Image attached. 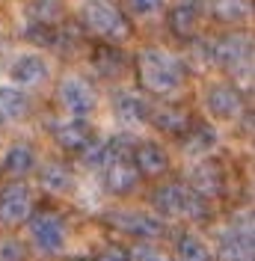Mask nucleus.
I'll use <instances>...</instances> for the list:
<instances>
[{
	"instance_id": "obj_22",
	"label": "nucleus",
	"mask_w": 255,
	"mask_h": 261,
	"mask_svg": "<svg viewBox=\"0 0 255 261\" xmlns=\"http://www.w3.org/2000/svg\"><path fill=\"white\" fill-rule=\"evenodd\" d=\"M39 181H42V187H48L50 193H68V190H71V184H74L71 169H68L65 163H60V161H50L48 166L42 169Z\"/></svg>"
},
{
	"instance_id": "obj_18",
	"label": "nucleus",
	"mask_w": 255,
	"mask_h": 261,
	"mask_svg": "<svg viewBox=\"0 0 255 261\" xmlns=\"http://www.w3.org/2000/svg\"><path fill=\"white\" fill-rule=\"evenodd\" d=\"M172 258L178 261H214V252L211 246L202 241V234L196 231H181L175 241V255Z\"/></svg>"
},
{
	"instance_id": "obj_1",
	"label": "nucleus",
	"mask_w": 255,
	"mask_h": 261,
	"mask_svg": "<svg viewBox=\"0 0 255 261\" xmlns=\"http://www.w3.org/2000/svg\"><path fill=\"white\" fill-rule=\"evenodd\" d=\"M137 81L145 92L169 95L184 83V63L158 48H145L137 57Z\"/></svg>"
},
{
	"instance_id": "obj_17",
	"label": "nucleus",
	"mask_w": 255,
	"mask_h": 261,
	"mask_svg": "<svg viewBox=\"0 0 255 261\" xmlns=\"http://www.w3.org/2000/svg\"><path fill=\"white\" fill-rule=\"evenodd\" d=\"M50 68L42 57H21L15 65H12V81L21 83V86H42L48 81Z\"/></svg>"
},
{
	"instance_id": "obj_29",
	"label": "nucleus",
	"mask_w": 255,
	"mask_h": 261,
	"mask_svg": "<svg viewBox=\"0 0 255 261\" xmlns=\"http://www.w3.org/2000/svg\"><path fill=\"white\" fill-rule=\"evenodd\" d=\"M0 261H24V246L15 238H0Z\"/></svg>"
},
{
	"instance_id": "obj_21",
	"label": "nucleus",
	"mask_w": 255,
	"mask_h": 261,
	"mask_svg": "<svg viewBox=\"0 0 255 261\" xmlns=\"http://www.w3.org/2000/svg\"><path fill=\"white\" fill-rule=\"evenodd\" d=\"M92 60H95V68L104 77H119L128 68V57L116 45H101V48H95Z\"/></svg>"
},
{
	"instance_id": "obj_7",
	"label": "nucleus",
	"mask_w": 255,
	"mask_h": 261,
	"mask_svg": "<svg viewBox=\"0 0 255 261\" xmlns=\"http://www.w3.org/2000/svg\"><path fill=\"white\" fill-rule=\"evenodd\" d=\"M27 228H30L33 244L45 252H57L63 249L65 244V220L57 211L50 208H42V211H33L30 220H27Z\"/></svg>"
},
{
	"instance_id": "obj_5",
	"label": "nucleus",
	"mask_w": 255,
	"mask_h": 261,
	"mask_svg": "<svg viewBox=\"0 0 255 261\" xmlns=\"http://www.w3.org/2000/svg\"><path fill=\"white\" fill-rule=\"evenodd\" d=\"M33 211H36V202H33L30 184L9 181L0 187V223L3 226H21L30 220Z\"/></svg>"
},
{
	"instance_id": "obj_19",
	"label": "nucleus",
	"mask_w": 255,
	"mask_h": 261,
	"mask_svg": "<svg viewBox=\"0 0 255 261\" xmlns=\"http://www.w3.org/2000/svg\"><path fill=\"white\" fill-rule=\"evenodd\" d=\"M30 110V101L21 89H12V86H3L0 89V125H9V122H18L24 119Z\"/></svg>"
},
{
	"instance_id": "obj_16",
	"label": "nucleus",
	"mask_w": 255,
	"mask_h": 261,
	"mask_svg": "<svg viewBox=\"0 0 255 261\" xmlns=\"http://www.w3.org/2000/svg\"><path fill=\"white\" fill-rule=\"evenodd\" d=\"M196 21H199L196 3H193V0H184V3L172 6V12L166 15V27H169V33H172L175 39L187 42L193 36V30H196Z\"/></svg>"
},
{
	"instance_id": "obj_27",
	"label": "nucleus",
	"mask_w": 255,
	"mask_h": 261,
	"mask_svg": "<svg viewBox=\"0 0 255 261\" xmlns=\"http://www.w3.org/2000/svg\"><path fill=\"white\" fill-rule=\"evenodd\" d=\"M128 261H175L169 249H163L155 241H140L137 246L128 249Z\"/></svg>"
},
{
	"instance_id": "obj_2",
	"label": "nucleus",
	"mask_w": 255,
	"mask_h": 261,
	"mask_svg": "<svg viewBox=\"0 0 255 261\" xmlns=\"http://www.w3.org/2000/svg\"><path fill=\"white\" fill-rule=\"evenodd\" d=\"M80 24L89 27L95 36H101L107 45H122L131 39V21L107 0H83L80 3Z\"/></svg>"
},
{
	"instance_id": "obj_32",
	"label": "nucleus",
	"mask_w": 255,
	"mask_h": 261,
	"mask_svg": "<svg viewBox=\"0 0 255 261\" xmlns=\"http://www.w3.org/2000/svg\"><path fill=\"white\" fill-rule=\"evenodd\" d=\"M68 261H92V255H74V258H68Z\"/></svg>"
},
{
	"instance_id": "obj_3",
	"label": "nucleus",
	"mask_w": 255,
	"mask_h": 261,
	"mask_svg": "<svg viewBox=\"0 0 255 261\" xmlns=\"http://www.w3.org/2000/svg\"><path fill=\"white\" fill-rule=\"evenodd\" d=\"M151 205L163 217H172V220H199V217H205L208 199L193 193L181 181H169V184H160L151 193Z\"/></svg>"
},
{
	"instance_id": "obj_8",
	"label": "nucleus",
	"mask_w": 255,
	"mask_h": 261,
	"mask_svg": "<svg viewBox=\"0 0 255 261\" xmlns=\"http://www.w3.org/2000/svg\"><path fill=\"white\" fill-rule=\"evenodd\" d=\"M57 98H60V104H63L74 119H83L86 113H92L95 104H98L95 86H92L89 81H80V77H68V81L60 83Z\"/></svg>"
},
{
	"instance_id": "obj_6",
	"label": "nucleus",
	"mask_w": 255,
	"mask_h": 261,
	"mask_svg": "<svg viewBox=\"0 0 255 261\" xmlns=\"http://www.w3.org/2000/svg\"><path fill=\"white\" fill-rule=\"evenodd\" d=\"M104 223H110L113 228L125 231V234H134L140 241H155L160 238L166 226L163 220H158L155 214H145V211H131V208H116V211L104 214Z\"/></svg>"
},
{
	"instance_id": "obj_25",
	"label": "nucleus",
	"mask_w": 255,
	"mask_h": 261,
	"mask_svg": "<svg viewBox=\"0 0 255 261\" xmlns=\"http://www.w3.org/2000/svg\"><path fill=\"white\" fill-rule=\"evenodd\" d=\"M27 12H30L33 24H57V21H63V3L60 0H33L30 6H27Z\"/></svg>"
},
{
	"instance_id": "obj_28",
	"label": "nucleus",
	"mask_w": 255,
	"mask_h": 261,
	"mask_svg": "<svg viewBox=\"0 0 255 261\" xmlns=\"http://www.w3.org/2000/svg\"><path fill=\"white\" fill-rule=\"evenodd\" d=\"M24 39L33 42V45H42V48H54V39H57V33L45 27V24H30L27 30H24Z\"/></svg>"
},
{
	"instance_id": "obj_30",
	"label": "nucleus",
	"mask_w": 255,
	"mask_h": 261,
	"mask_svg": "<svg viewBox=\"0 0 255 261\" xmlns=\"http://www.w3.org/2000/svg\"><path fill=\"white\" fill-rule=\"evenodd\" d=\"M92 261H128V249H122V246H116V244H107L98 249Z\"/></svg>"
},
{
	"instance_id": "obj_12",
	"label": "nucleus",
	"mask_w": 255,
	"mask_h": 261,
	"mask_svg": "<svg viewBox=\"0 0 255 261\" xmlns=\"http://www.w3.org/2000/svg\"><path fill=\"white\" fill-rule=\"evenodd\" d=\"M205 104L217 119H235L243 110V98L232 83H214L205 95Z\"/></svg>"
},
{
	"instance_id": "obj_9",
	"label": "nucleus",
	"mask_w": 255,
	"mask_h": 261,
	"mask_svg": "<svg viewBox=\"0 0 255 261\" xmlns=\"http://www.w3.org/2000/svg\"><path fill=\"white\" fill-rule=\"evenodd\" d=\"M140 184V172L131 158H110L104 163V187L113 196H128L137 190Z\"/></svg>"
},
{
	"instance_id": "obj_13",
	"label": "nucleus",
	"mask_w": 255,
	"mask_h": 261,
	"mask_svg": "<svg viewBox=\"0 0 255 261\" xmlns=\"http://www.w3.org/2000/svg\"><path fill=\"white\" fill-rule=\"evenodd\" d=\"M134 166L140 175H148V178H158L169 169V154L158 146V143H140L134 148Z\"/></svg>"
},
{
	"instance_id": "obj_26",
	"label": "nucleus",
	"mask_w": 255,
	"mask_h": 261,
	"mask_svg": "<svg viewBox=\"0 0 255 261\" xmlns=\"http://www.w3.org/2000/svg\"><path fill=\"white\" fill-rule=\"evenodd\" d=\"M211 15L217 21L235 24L246 18V0H211Z\"/></svg>"
},
{
	"instance_id": "obj_4",
	"label": "nucleus",
	"mask_w": 255,
	"mask_h": 261,
	"mask_svg": "<svg viewBox=\"0 0 255 261\" xmlns=\"http://www.w3.org/2000/svg\"><path fill=\"white\" fill-rule=\"evenodd\" d=\"M214 60L240 81H246V77L252 81V42L246 36H240V33L223 36L214 48Z\"/></svg>"
},
{
	"instance_id": "obj_14",
	"label": "nucleus",
	"mask_w": 255,
	"mask_h": 261,
	"mask_svg": "<svg viewBox=\"0 0 255 261\" xmlns=\"http://www.w3.org/2000/svg\"><path fill=\"white\" fill-rule=\"evenodd\" d=\"M54 140H57V146L63 148V151H71V154H74V151H83L95 137H92V128H89L83 119H71V122L57 125Z\"/></svg>"
},
{
	"instance_id": "obj_15",
	"label": "nucleus",
	"mask_w": 255,
	"mask_h": 261,
	"mask_svg": "<svg viewBox=\"0 0 255 261\" xmlns=\"http://www.w3.org/2000/svg\"><path fill=\"white\" fill-rule=\"evenodd\" d=\"M148 122H155L158 130L172 134V137H181L184 130L190 128V116L184 113L181 107H175V104H163V107L148 110Z\"/></svg>"
},
{
	"instance_id": "obj_11",
	"label": "nucleus",
	"mask_w": 255,
	"mask_h": 261,
	"mask_svg": "<svg viewBox=\"0 0 255 261\" xmlns=\"http://www.w3.org/2000/svg\"><path fill=\"white\" fill-rule=\"evenodd\" d=\"M225 184V172L217 161H202L196 169L190 172V187L193 193H199L202 199H211V196H220Z\"/></svg>"
},
{
	"instance_id": "obj_24",
	"label": "nucleus",
	"mask_w": 255,
	"mask_h": 261,
	"mask_svg": "<svg viewBox=\"0 0 255 261\" xmlns=\"http://www.w3.org/2000/svg\"><path fill=\"white\" fill-rule=\"evenodd\" d=\"M148 104H145L143 98L137 95H122L119 101H116V113H119V119L125 122V125H140V122H148Z\"/></svg>"
},
{
	"instance_id": "obj_20",
	"label": "nucleus",
	"mask_w": 255,
	"mask_h": 261,
	"mask_svg": "<svg viewBox=\"0 0 255 261\" xmlns=\"http://www.w3.org/2000/svg\"><path fill=\"white\" fill-rule=\"evenodd\" d=\"M33 163H36V151H33V146H27V143H15V146H9L6 158H3V172L12 175V178H21V175H27V172L33 169Z\"/></svg>"
},
{
	"instance_id": "obj_31",
	"label": "nucleus",
	"mask_w": 255,
	"mask_h": 261,
	"mask_svg": "<svg viewBox=\"0 0 255 261\" xmlns=\"http://www.w3.org/2000/svg\"><path fill=\"white\" fill-rule=\"evenodd\" d=\"M160 6H163V0H131V9L137 15H151V12H158Z\"/></svg>"
},
{
	"instance_id": "obj_23",
	"label": "nucleus",
	"mask_w": 255,
	"mask_h": 261,
	"mask_svg": "<svg viewBox=\"0 0 255 261\" xmlns=\"http://www.w3.org/2000/svg\"><path fill=\"white\" fill-rule=\"evenodd\" d=\"M181 140H184V148L190 154H205L208 148H214L217 134H214L211 125H190V128L181 134Z\"/></svg>"
},
{
	"instance_id": "obj_10",
	"label": "nucleus",
	"mask_w": 255,
	"mask_h": 261,
	"mask_svg": "<svg viewBox=\"0 0 255 261\" xmlns=\"http://www.w3.org/2000/svg\"><path fill=\"white\" fill-rule=\"evenodd\" d=\"M220 261H252V220L238 223L220 238Z\"/></svg>"
}]
</instances>
